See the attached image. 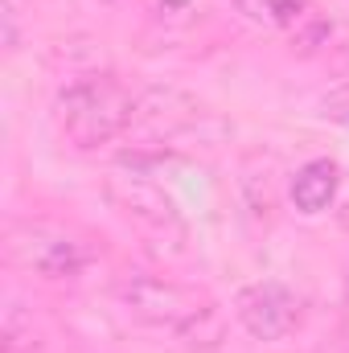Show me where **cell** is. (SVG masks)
Returning a JSON list of instances; mask_svg holds the SVG:
<instances>
[{
    "instance_id": "cell-1",
    "label": "cell",
    "mask_w": 349,
    "mask_h": 353,
    "mask_svg": "<svg viewBox=\"0 0 349 353\" xmlns=\"http://www.w3.org/2000/svg\"><path fill=\"white\" fill-rule=\"evenodd\" d=\"M115 300L140 325L169 329L181 341H189L193 350H218V341H222V325H218L214 304L197 288H185L177 279L128 271L115 279Z\"/></svg>"
},
{
    "instance_id": "cell-2",
    "label": "cell",
    "mask_w": 349,
    "mask_h": 353,
    "mask_svg": "<svg viewBox=\"0 0 349 353\" xmlns=\"http://www.w3.org/2000/svg\"><path fill=\"white\" fill-rule=\"evenodd\" d=\"M140 103L136 94L123 87L115 74H79L54 99V119L58 132L79 148V152H94L103 144H115L132 119H136Z\"/></svg>"
},
{
    "instance_id": "cell-3",
    "label": "cell",
    "mask_w": 349,
    "mask_h": 353,
    "mask_svg": "<svg viewBox=\"0 0 349 353\" xmlns=\"http://www.w3.org/2000/svg\"><path fill=\"white\" fill-rule=\"evenodd\" d=\"M107 197L111 205L132 222L140 226L152 243L169 247V251H181L185 239H189V226L177 210V201L148 176H136V173H115L107 176Z\"/></svg>"
},
{
    "instance_id": "cell-4",
    "label": "cell",
    "mask_w": 349,
    "mask_h": 353,
    "mask_svg": "<svg viewBox=\"0 0 349 353\" xmlns=\"http://www.w3.org/2000/svg\"><path fill=\"white\" fill-rule=\"evenodd\" d=\"M8 259L41 279H74L90 267V251L50 222H17L8 230Z\"/></svg>"
},
{
    "instance_id": "cell-5",
    "label": "cell",
    "mask_w": 349,
    "mask_h": 353,
    "mask_svg": "<svg viewBox=\"0 0 349 353\" xmlns=\"http://www.w3.org/2000/svg\"><path fill=\"white\" fill-rule=\"evenodd\" d=\"M235 316H239V325H243L255 341H283L288 333L300 329L304 304H300V296H296L288 283H279V279H259V283L239 288V296H235Z\"/></svg>"
},
{
    "instance_id": "cell-6",
    "label": "cell",
    "mask_w": 349,
    "mask_h": 353,
    "mask_svg": "<svg viewBox=\"0 0 349 353\" xmlns=\"http://www.w3.org/2000/svg\"><path fill=\"white\" fill-rule=\"evenodd\" d=\"M230 4L251 25L283 33L292 41V50H300V54H317L333 37V25L325 21V12L312 0H230Z\"/></svg>"
},
{
    "instance_id": "cell-7",
    "label": "cell",
    "mask_w": 349,
    "mask_h": 353,
    "mask_svg": "<svg viewBox=\"0 0 349 353\" xmlns=\"http://www.w3.org/2000/svg\"><path fill=\"white\" fill-rule=\"evenodd\" d=\"M337 185H341V173H337L333 161H325V157L321 161H308V165H300L296 176H292V201H296L300 214H321V210L333 205Z\"/></svg>"
},
{
    "instance_id": "cell-8",
    "label": "cell",
    "mask_w": 349,
    "mask_h": 353,
    "mask_svg": "<svg viewBox=\"0 0 349 353\" xmlns=\"http://www.w3.org/2000/svg\"><path fill=\"white\" fill-rule=\"evenodd\" d=\"M321 115H325V119H333V123H349V87L333 90V94H325V103H321Z\"/></svg>"
},
{
    "instance_id": "cell-9",
    "label": "cell",
    "mask_w": 349,
    "mask_h": 353,
    "mask_svg": "<svg viewBox=\"0 0 349 353\" xmlns=\"http://www.w3.org/2000/svg\"><path fill=\"white\" fill-rule=\"evenodd\" d=\"M193 8H197V0H152V12L169 17V21H185Z\"/></svg>"
}]
</instances>
